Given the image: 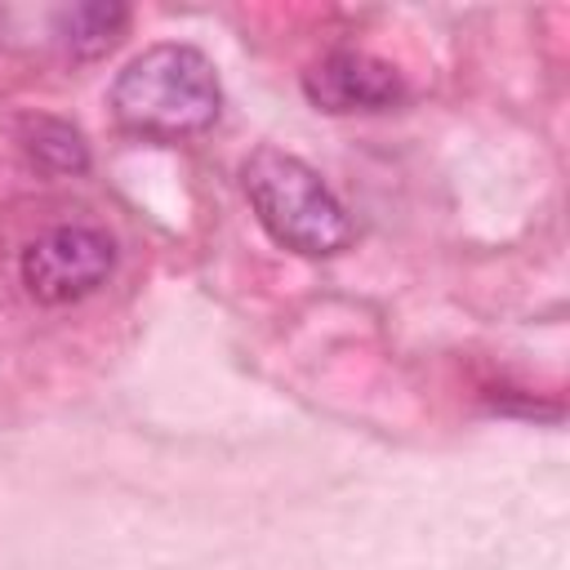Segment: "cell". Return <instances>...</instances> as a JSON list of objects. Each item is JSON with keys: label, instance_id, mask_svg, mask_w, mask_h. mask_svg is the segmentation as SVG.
Masks as SVG:
<instances>
[{"label": "cell", "instance_id": "6da1fadb", "mask_svg": "<svg viewBox=\"0 0 570 570\" xmlns=\"http://www.w3.org/2000/svg\"><path fill=\"white\" fill-rule=\"evenodd\" d=\"M111 111L147 138H191L223 111L214 62L191 45H151L129 58L111 85Z\"/></svg>", "mask_w": 570, "mask_h": 570}, {"label": "cell", "instance_id": "7a4b0ae2", "mask_svg": "<svg viewBox=\"0 0 570 570\" xmlns=\"http://www.w3.org/2000/svg\"><path fill=\"white\" fill-rule=\"evenodd\" d=\"M240 187L263 232L294 254L325 258L352 240V218L330 183L307 160L281 147L249 151V160L240 165Z\"/></svg>", "mask_w": 570, "mask_h": 570}, {"label": "cell", "instance_id": "3957f363", "mask_svg": "<svg viewBox=\"0 0 570 570\" xmlns=\"http://www.w3.org/2000/svg\"><path fill=\"white\" fill-rule=\"evenodd\" d=\"M111 267H116V245L102 227L62 223L22 249L18 276L36 303L62 307V303L89 298L98 285H107Z\"/></svg>", "mask_w": 570, "mask_h": 570}, {"label": "cell", "instance_id": "277c9868", "mask_svg": "<svg viewBox=\"0 0 570 570\" xmlns=\"http://www.w3.org/2000/svg\"><path fill=\"white\" fill-rule=\"evenodd\" d=\"M303 94L312 98V107L347 116V111H387L405 98V80L392 62L361 53V49H338L330 58H321L307 76H303Z\"/></svg>", "mask_w": 570, "mask_h": 570}, {"label": "cell", "instance_id": "5b68a950", "mask_svg": "<svg viewBox=\"0 0 570 570\" xmlns=\"http://www.w3.org/2000/svg\"><path fill=\"white\" fill-rule=\"evenodd\" d=\"M125 22H129V9H125V4L89 0V4L62 9L58 22H53V36H58V45H62L71 58L89 62V58H102V53L120 40Z\"/></svg>", "mask_w": 570, "mask_h": 570}, {"label": "cell", "instance_id": "8992f818", "mask_svg": "<svg viewBox=\"0 0 570 570\" xmlns=\"http://www.w3.org/2000/svg\"><path fill=\"white\" fill-rule=\"evenodd\" d=\"M22 151L49 169V174H80L89 165V151H85V138L67 125V120H53V116H36V120H22Z\"/></svg>", "mask_w": 570, "mask_h": 570}]
</instances>
